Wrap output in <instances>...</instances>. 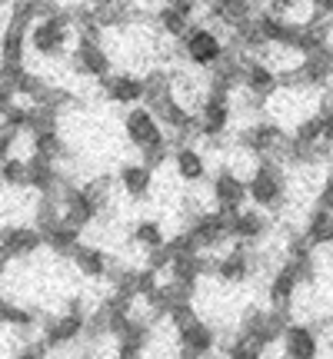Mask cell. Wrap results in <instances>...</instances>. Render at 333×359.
Returning a JSON list of instances; mask_svg holds the SVG:
<instances>
[{"label": "cell", "instance_id": "1", "mask_svg": "<svg viewBox=\"0 0 333 359\" xmlns=\"http://www.w3.org/2000/svg\"><path fill=\"white\" fill-rule=\"evenodd\" d=\"M287 190H290V173H287L280 160H260L254 173L247 177V200H250V206L263 210L270 217L283 213Z\"/></svg>", "mask_w": 333, "mask_h": 359}, {"label": "cell", "instance_id": "2", "mask_svg": "<svg viewBox=\"0 0 333 359\" xmlns=\"http://www.w3.org/2000/svg\"><path fill=\"white\" fill-rule=\"evenodd\" d=\"M77 30H74V13L57 11L51 17H44L27 30V47L44 57V60H60L70 53V43H77Z\"/></svg>", "mask_w": 333, "mask_h": 359}, {"label": "cell", "instance_id": "3", "mask_svg": "<svg viewBox=\"0 0 333 359\" xmlns=\"http://www.w3.org/2000/svg\"><path fill=\"white\" fill-rule=\"evenodd\" d=\"M180 53H183V60L193 67V70H214V67L223 60V53H227V40L220 34L217 27L210 24H190V30L183 34L180 40Z\"/></svg>", "mask_w": 333, "mask_h": 359}, {"label": "cell", "instance_id": "4", "mask_svg": "<svg viewBox=\"0 0 333 359\" xmlns=\"http://www.w3.org/2000/svg\"><path fill=\"white\" fill-rule=\"evenodd\" d=\"M87 313L90 309L84 306L80 296L70 299L60 316H51V320L44 323L40 346L47 349V353H57V349H67V346H74L77 339H84V333H87Z\"/></svg>", "mask_w": 333, "mask_h": 359}, {"label": "cell", "instance_id": "5", "mask_svg": "<svg viewBox=\"0 0 333 359\" xmlns=\"http://www.w3.org/2000/svg\"><path fill=\"white\" fill-rule=\"evenodd\" d=\"M197 137L207 143H220L233 127V97L230 93H207L197 110Z\"/></svg>", "mask_w": 333, "mask_h": 359}, {"label": "cell", "instance_id": "6", "mask_svg": "<svg viewBox=\"0 0 333 359\" xmlns=\"http://www.w3.org/2000/svg\"><path fill=\"white\" fill-rule=\"evenodd\" d=\"M254 273H260V266H256V246L233 243L230 250H223V253L214 257V276L220 283H227V286H240Z\"/></svg>", "mask_w": 333, "mask_h": 359}, {"label": "cell", "instance_id": "7", "mask_svg": "<svg viewBox=\"0 0 333 359\" xmlns=\"http://www.w3.org/2000/svg\"><path fill=\"white\" fill-rule=\"evenodd\" d=\"M210 200H214V210L223 213V217H233L240 213L250 200H247V180L237 177L230 167H220L214 177H210Z\"/></svg>", "mask_w": 333, "mask_h": 359}, {"label": "cell", "instance_id": "8", "mask_svg": "<svg viewBox=\"0 0 333 359\" xmlns=\"http://www.w3.org/2000/svg\"><path fill=\"white\" fill-rule=\"evenodd\" d=\"M183 230L193 236V243L200 253H214V250H223L230 243V217H223L217 210H207L197 219H190Z\"/></svg>", "mask_w": 333, "mask_h": 359}, {"label": "cell", "instance_id": "9", "mask_svg": "<svg viewBox=\"0 0 333 359\" xmlns=\"http://www.w3.org/2000/svg\"><path fill=\"white\" fill-rule=\"evenodd\" d=\"M70 64H74V74L90 80H107L114 74V57L100 40H77L70 50Z\"/></svg>", "mask_w": 333, "mask_h": 359}, {"label": "cell", "instance_id": "10", "mask_svg": "<svg viewBox=\"0 0 333 359\" xmlns=\"http://www.w3.org/2000/svg\"><path fill=\"white\" fill-rule=\"evenodd\" d=\"M57 200H60L64 223L77 226V230H87L90 223H97V217H100V210L93 206V200L87 196V190H84L80 183H74V180H67L64 187H60Z\"/></svg>", "mask_w": 333, "mask_h": 359}, {"label": "cell", "instance_id": "11", "mask_svg": "<svg viewBox=\"0 0 333 359\" xmlns=\"http://www.w3.org/2000/svg\"><path fill=\"white\" fill-rule=\"evenodd\" d=\"M0 250L11 259H30L44 250V233L34 223H4L0 226Z\"/></svg>", "mask_w": 333, "mask_h": 359}, {"label": "cell", "instance_id": "12", "mask_svg": "<svg viewBox=\"0 0 333 359\" xmlns=\"http://www.w3.org/2000/svg\"><path fill=\"white\" fill-rule=\"evenodd\" d=\"M283 346V359H320L323 353V339L320 330L313 323H290L280 336Z\"/></svg>", "mask_w": 333, "mask_h": 359}, {"label": "cell", "instance_id": "13", "mask_svg": "<svg viewBox=\"0 0 333 359\" xmlns=\"http://www.w3.org/2000/svg\"><path fill=\"white\" fill-rule=\"evenodd\" d=\"M174 333H177V346H180L177 356L183 359H207L214 356V349H217V330L207 320H200V316L187 323V326L174 330Z\"/></svg>", "mask_w": 333, "mask_h": 359}, {"label": "cell", "instance_id": "14", "mask_svg": "<svg viewBox=\"0 0 333 359\" xmlns=\"http://www.w3.org/2000/svg\"><path fill=\"white\" fill-rule=\"evenodd\" d=\"M270 226H273V217L256 210V206H244L240 213L230 217V240L233 243H247V246H256L260 240L270 236Z\"/></svg>", "mask_w": 333, "mask_h": 359}, {"label": "cell", "instance_id": "15", "mask_svg": "<svg viewBox=\"0 0 333 359\" xmlns=\"http://www.w3.org/2000/svg\"><path fill=\"white\" fill-rule=\"evenodd\" d=\"M240 90L256 97V100L270 103L277 97V90H280V77H277V70L267 67L260 57H247L244 60V80H240Z\"/></svg>", "mask_w": 333, "mask_h": 359}, {"label": "cell", "instance_id": "16", "mask_svg": "<svg viewBox=\"0 0 333 359\" xmlns=\"http://www.w3.org/2000/svg\"><path fill=\"white\" fill-rule=\"evenodd\" d=\"M170 163H174L177 180H180V183H187V187H200V183H207V177H210L207 154H204V150H197L193 143H180V147H174Z\"/></svg>", "mask_w": 333, "mask_h": 359}, {"label": "cell", "instance_id": "17", "mask_svg": "<svg viewBox=\"0 0 333 359\" xmlns=\"http://www.w3.org/2000/svg\"><path fill=\"white\" fill-rule=\"evenodd\" d=\"M103 97L117 107H141L143 103V77L141 74H130V70H120V74H110L107 80H100Z\"/></svg>", "mask_w": 333, "mask_h": 359}, {"label": "cell", "instance_id": "18", "mask_svg": "<svg viewBox=\"0 0 333 359\" xmlns=\"http://www.w3.org/2000/svg\"><path fill=\"white\" fill-rule=\"evenodd\" d=\"M300 273H296L287 259H283L280 266L270 273V283H267V299H270V306H277V309H290L294 313V303H296V293H300Z\"/></svg>", "mask_w": 333, "mask_h": 359}, {"label": "cell", "instance_id": "19", "mask_svg": "<svg viewBox=\"0 0 333 359\" xmlns=\"http://www.w3.org/2000/svg\"><path fill=\"white\" fill-rule=\"evenodd\" d=\"M117 187L124 190L127 200L133 203H141L147 200L150 193H154V183H157V170H150L147 163H124V167L117 170Z\"/></svg>", "mask_w": 333, "mask_h": 359}, {"label": "cell", "instance_id": "20", "mask_svg": "<svg viewBox=\"0 0 333 359\" xmlns=\"http://www.w3.org/2000/svg\"><path fill=\"white\" fill-rule=\"evenodd\" d=\"M70 263L84 280H107L110 269H114V257L97 243H80L74 253H70Z\"/></svg>", "mask_w": 333, "mask_h": 359}, {"label": "cell", "instance_id": "21", "mask_svg": "<svg viewBox=\"0 0 333 359\" xmlns=\"http://www.w3.org/2000/svg\"><path fill=\"white\" fill-rule=\"evenodd\" d=\"M303 240H307L313 250H323V246H333V213L330 210H320L313 206L303 219Z\"/></svg>", "mask_w": 333, "mask_h": 359}, {"label": "cell", "instance_id": "22", "mask_svg": "<svg viewBox=\"0 0 333 359\" xmlns=\"http://www.w3.org/2000/svg\"><path fill=\"white\" fill-rule=\"evenodd\" d=\"M84 230H77V226H70V223H57V226H51V230H44V246L51 250V253H57V257H67L70 259V253L77 250L84 240Z\"/></svg>", "mask_w": 333, "mask_h": 359}, {"label": "cell", "instance_id": "23", "mask_svg": "<svg viewBox=\"0 0 333 359\" xmlns=\"http://www.w3.org/2000/svg\"><path fill=\"white\" fill-rule=\"evenodd\" d=\"M154 24H157V34L160 37H166V40H183V34L190 30V24H193V17H187L183 11H177V7H157L154 11Z\"/></svg>", "mask_w": 333, "mask_h": 359}, {"label": "cell", "instance_id": "24", "mask_svg": "<svg viewBox=\"0 0 333 359\" xmlns=\"http://www.w3.org/2000/svg\"><path fill=\"white\" fill-rule=\"evenodd\" d=\"M166 230H164V223L160 219H150V217H143L137 219L133 226H130V243L133 246H141V250H147V253H154V250H160V246H166Z\"/></svg>", "mask_w": 333, "mask_h": 359}, {"label": "cell", "instance_id": "25", "mask_svg": "<svg viewBox=\"0 0 333 359\" xmlns=\"http://www.w3.org/2000/svg\"><path fill=\"white\" fill-rule=\"evenodd\" d=\"M290 140L303 143V147H317V143L323 140V116L313 110V114L303 116L300 123H294V130H290Z\"/></svg>", "mask_w": 333, "mask_h": 359}, {"label": "cell", "instance_id": "26", "mask_svg": "<svg viewBox=\"0 0 333 359\" xmlns=\"http://www.w3.org/2000/svg\"><path fill=\"white\" fill-rule=\"evenodd\" d=\"M0 187L7 190H27V160L24 156H11L0 163Z\"/></svg>", "mask_w": 333, "mask_h": 359}, {"label": "cell", "instance_id": "27", "mask_svg": "<svg viewBox=\"0 0 333 359\" xmlns=\"http://www.w3.org/2000/svg\"><path fill=\"white\" fill-rule=\"evenodd\" d=\"M263 353H267V349L256 346L254 339H247V336H240V333L223 346V356L227 359H263Z\"/></svg>", "mask_w": 333, "mask_h": 359}, {"label": "cell", "instance_id": "28", "mask_svg": "<svg viewBox=\"0 0 333 359\" xmlns=\"http://www.w3.org/2000/svg\"><path fill=\"white\" fill-rule=\"evenodd\" d=\"M313 200H317V206L320 210H330L333 213V170H327L320 180V187H317V193H313Z\"/></svg>", "mask_w": 333, "mask_h": 359}, {"label": "cell", "instance_id": "29", "mask_svg": "<svg viewBox=\"0 0 333 359\" xmlns=\"http://www.w3.org/2000/svg\"><path fill=\"white\" fill-rule=\"evenodd\" d=\"M17 140H20V130H13V127H7V123H4V127H0V163L13 156Z\"/></svg>", "mask_w": 333, "mask_h": 359}, {"label": "cell", "instance_id": "30", "mask_svg": "<svg viewBox=\"0 0 333 359\" xmlns=\"http://www.w3.org/2000/svg\"><path fill=\"white\" fill-rule=\"evenodd\" d=\"M13 107H17V93H13V83L7 80H0V120L11 114Z\"/></svg>", "mask_w": 333, "mask_h": 359}, {"label": "cell", "instance_id": "31", "mask_svg": "<svg viewBox=\"0 0 333 359\" xmlns=\"http://www.w3.org/2000/svg\"><path fill=\"white\" fill-rule=\"evenodd\" d=\"M114 359H143V353H133V349H114Z\"/></svg>", "mask_w": 333, "mask_h": 359}, {"label": "cell", "instance_id": "32", "mask_svg": "<svg viewBox=\"0 0 333 359\" xmlns=\"http://www.w3.org/2000/svg\"><path fill=\"white\" fill-rule=\"evenodd\" d=\"M11 263H13V259L7 257V253H4V250H0V280H4V276H7V269H11Z\"/></svg>", "mask_w": 333, "mask_h": 359}, {"label": "cell", "instance_id": "33", "mask_svg": "<svg viewBox=\"0 0 333 359\" xmlns=\"http://www.w3.org/2000/svg\"><path fill=\"white\" fill-rule=\"evenodd\" d=\"M90 4H93V7H100V4H110V0H90Z\"/></svg>", "mask_w": 333, "mask_h": 359}, {"label": "cell", "instance_id": "34", "mask_svg": "<svg viewBox=\"0 0 333 359\" xmlns=\"http://www.w3.org/2000/svg\"><path fill=\"white\" fill-rule=\"evenodd\" d=\"M47 359H53V356H47ZM74 359H87V356H74Z\"/></svg>", "mask_w": 333, "mask_h": 359}, {"label": "cell", "instance_id": "35", "mask_svg": "<svg viewBox=\"0 0 333 359\" xmlns=\"http://www.w3.org/2000/svg\"><path fill=\"white\" fill-rule=\"evenodd\" d=\"M197 4H210V0H197Z\"/></svg>", "mask_w": 333, "mask_h": 359}, {"label": "cell", "instance_id": "36", "mask_svg": "<svg viewBox=\"0 0 333 359\" xmlns=\"http://www.w3.org/2000/svg\"><path fill=\"white\" fill-rule=\"evenodd\" d=\"M0 7H4V0H0Z\"/></svg>", "mask_w": 333, "mask_h": 359}]
</instances>
